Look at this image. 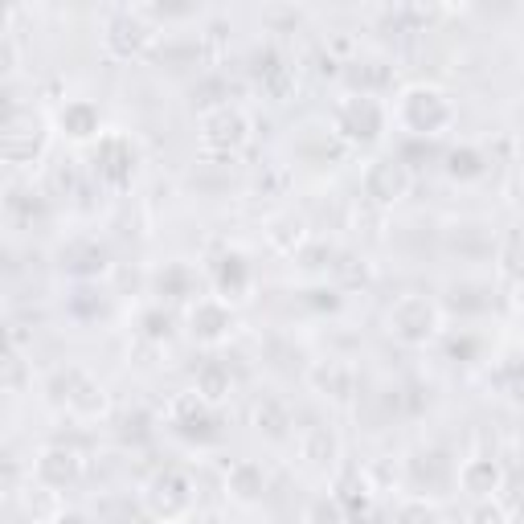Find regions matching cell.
<instances>
[{"instance_id": "9c48e42d", "label": "cell", "mask_w": 524, "mask_h": 524, "mask_svg": "<svg viewBox=\"0 0 524 524\" xmlns=\"http://www.w3.org/2000/svg\"><path fill=\"white\" fill-rule=\"evenodd\" d=\"M78 475V459H74V451H66V447H50L46 455L37 459V479L46 488H62V484H70V479Z\"/></svg>"}, {"instance_id": "44dd1931", "label": "cell", "mask_w": 524, "mask_h": 524, "mask_svg": "<svg viewBox=\"0 0 524 524\" xmlns=\"http://www.w3.org/2000/svg\"><path fill=\"white\" fill-rule=\"evenodd\" d=\"M54 524H91V520H86L82 512H62V516H58Z\"/></svg>"}, {"instance_id": "2e32d148", "label": "cell", "mask_w": 524, "mask_h": 524, "mask_svg": "<svg viewBox=\"0 0 524 524\" xmlns=\"http://www.w3.org/2000/svg\"><path fill=\"white\" fill-rule=\"evenodd\" d=\"M230 393V373L222 369V365H209L205 373H201V398L205 402H217V398H226Z\"/></svg>"}, {"instance_id": "4fadbf2b", "label": "cell", "mask_w": 524, "mask_h": 524, "mask_svg": "<svg viewBox=\"0 0 524 524\" xmlns=\"http://www.w3.org/2000/svg\"><path fill=\"white\" fill-rule=\"evenodd\" d=\"M262 484H267V479H262V471H258L254 463H238L234 475H230V488H234L242 500H254V496L262 492Z\"/></svg>"}, {"instance_id": "9a60e30c", "label": "cell", "mask_w": 524, "mask_h": 524, "mask_svg": "<svg viewBox=\"0 0 524 524\" xmlns=\"http://www.w3.org/2000/svg\"><path fill=\"white\" fill-rule=\"evenodd\" d=\"M451 164H447V172H451V177H479V172H484V156H479L475 148H459V152H451L447 156Z\"/></svg>"}, {"instance_id": "8fae6325", "label": "cell", "mask_w": 524, "mask_h": 524, "mask_svg": "<svg viewBox=\"0 0 524 524\" xmlns=\"http://www.w3.org/2000/svg\"><path fill=\"white\" fill-rule=\"evenodd\" d=\"M459 479H463V488H467L471 496H492L496 484H500V471H496L492 459H471V463L459 471Z\"/></svg>"}, {"instance_id": "8992f818", "label": "cell", "mask_w": 524, "mask_h": 524, "mask_svg": "<svg viewBox=\"0 0 524 524\" xmlns=\"http://www.w3.org/2000/svg\"><path fill=\"white\" fill-rule=\"evenodd\" d=\"M406 189H410L406 160H377V164H369V172H365V193H369L373 201H398Z\"/></svg>"}, {"instance_id": "7a4b0ae2", "label": "cell", "mask_w": 524, "mask_h": 524, "mask_svg": "<svg viewBox=\"0 0 524 524\" xmlns=\"http://www.w3.org/2000/svg\"><path fill=\"white\" fill-rule=\"evenodd\" d=\"M336 131L353 144H373L385 131V107L377 95H348L336 107Z\"/></svg>"}, {"instance_id": "277c9868", "label": "cell", "mask_w": 524, "mask_h": 524, "mask_svg": "<svg viewBox=\"0 0 524 524\" xmlns=\"http://www.w3.org/2000/svg\"><path fill=\"white\" fill-rule=\"evenodd\" d=\"M156 37V29H152V21L144 17V13H115L111 21H107V46L115 50V54H140L148 41Z\"/></svg>"}, {"instance_id": "5bb4252c", "label": "cell", "mask_w": 524, "mask_h": 524, "mask_svg": "<svg viewBox=\"0 0 524 524\" xmlns=\"http://www.w3.org/2000/svg\"><path fill=\"white\" fill-rule=\"evenodd\" d=\"M303 455H308L312 463H328L336 455V439L324 426H316V430H308V439H303Z\"/></svg>"}, {"instance_id": "ffe728a7", "label": "cell", "mask_w": 524, "mask_h": 524, "mask_svg": "<svg viewBox=\"0 0 524 524\" xmlns=\"http://www.w3.org/2000/svg\"><path fill=\"white\" fill-rule=\"evenodd\" d=\"M475 520H479V524H504V512H500V508H479Z\"/></svg>"}, {"instance_id": "52a82bcc", "label": "cell", "mask_w": 524, "mask_h": 524, "mask_svg": "<svg viewBox=\"0 0 524 524\" xmlns=\"http://www.w3.org/2000/svg\"><path fill=\"white\" fill-rule=\"evenodd\" d=\"M246 140V115L238 107H217L205 115V144L209 148H238Z\"/></svg>"}, {"instance_id": "6da1fadb", "label": "cell", "mask_w": 524, "mask_h": 524, "mask_svg": "<svg viewBox=\"0 0 524 524\" xmlns=\"http://www.w3.org/2000/svg\"><path fill=\"white\" fill-rule=\"evenodd\" d=\"M398 119L414 131V136H439V131L455 119V107L439 86H410L398 103Z\"/></svg>"}, {"instance_id": "ac0fdd59", "label": "cell", "mask_w": 524, "mask_h": 524, "mask_svg": "<svg viewBox=\"0 0 524 524\" xmlns=\"http://www.w3.org/2000/svg\"><path fill=\"white\" fill-rule=\"evenodd\" d=\"M398 524H439V512H434L426 500H410V504H402Z\"/></svg>"}, {"instance_id": "7c38bea8", "label": "cell", "mask_w": 524, "mask_h": 524, "mask_svg": "<svg viewBox=\"0 0 524 524\" xmlns=\"http://www.w3.org/2000/svg\"><path fill=\"white\" fill-rule=\"evenodd\" d=\"M148 500L156 504V512H160V504H164V500H172V508L185 512V508H189V484H185V479H181L177 471H168V475H160L156 484H152Z\"/></svg>"}, {"instance_id": "3957f363", "label": "cell", "mask_w": 524, "mask_h": 524, "mask_svg": "<svg viewBox=\"0 0 524 524\" xmlns=\"http://www.w3.org/2000/svg\"><path fill=\"white\" fill-rule=\"evenodd\" d=\"M434 328H439V312H434L422 295H406V299H398V308L389 312V332H398V336L410 340V344L434 336Z\"/></svg>"}, {"instance_id": "ba28073f", "label": "cell", "mask_w": 524, "mask_h": 524, "mask_svg": "<svg viewBox=\"0 0 524 524\" xmlns=\"http://www.w3.org/2000/svg\"><path fill=\"white\" fill-rule=\"evenodd\" d=\"M230 324H234L230 308L217 299H201L193 308V336H201V340H222L230 332Z\"/></svg>"}, {"instance_id": "30bf717a", "label": "cell", "mask_w": 524, "mask_h": 524, "mask_svg": "<svg viewBox=\"0 0 524 524\" xmlns=\"http://www.w3.org/2000/svg\"><path fill=\"white\" fill-rule=\"evenodd\" d=\"M58 123H62L66 136L86 140V136H95V131H99V111L91 103H66L62 115H58Z\"/></svg>"}, {"instance_id": "5b68a950", "label": "cell", "mask_w": 524, "mask_h": 524, "mask_svg": "<svg viewBox=\"0 0 524 524\" xmlns=\"http://www.w3.org/2000/svg\"><path fill=\"white\" fill-rule=\"evenodd\" d=\"M95 172H99L103 181H111V185L127 181L131 172H136V148H131V140H123V136H103L99 148H95Z\"/></svg>"}, {"instance_id": "d6986e66", "label": "cell", "mask_w": 524, "mask_h": 524, "mask_svg": "<svg viewBox=\"0 0 524 524\" xmlns=\"http://www.w3.org/2000/svg\"><path fill=\"white\" fill-rule=\"evenodd\" d=\"M312 524H340V500L332 496H324V500H316L312 504Z\"/></svg>"}, {"instance_id": "e0dca14e", "label": "cell", "mask_w": 524, "mask_h": 524, "mask_svg": "<svg viewBox=\"0 0 524 524\" xmlns=\"http://www.w3.org/2000/svg\"><path fill=\"white\" fill-rule=\"evenodd\" d=\"M500 271L508 275V279H524V238H508L504 242V250H500Z\"/></svg>"}]
</instances>
